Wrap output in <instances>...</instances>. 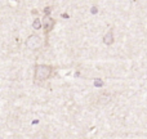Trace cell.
<instances>
[{
    "label": "cell",
    "instance_id": "1",
    "mask_svg": "<svg viewBox=\"0 0 147 139\" xmlns=\"http://www.w3.org/2000/svg\"><path fill=\"white\" fill-rule=\"evenodd\" d=\"M52 73H53V67L49 64H36L35 72H34V79L38 83H43L51 79Z\"/></svg>",
    "mask_w": 147,
    "mask_h": 139
},
{
    "label": "cell",
    "instance_id": "2",
    "mask_svg": "<svg viewBox=\"0 0 147 139\" xmlns=\"http://www.w3.org/2000/svg\"><path fill=\"white\" fill-rule=\"evenodd\" d=\"M25 45L27 49L30 50H39V49L43 46V39L39 35H30L25 41Z\"/></svg>",
    "mask_w": 147,
    "mask_h": 139
},
{
    "label": "cell",
    "instance_id": "3",
    "mask_svg": "<svg viewBox=\"0 0 147 139\" xmlns=\"http://www.w3.org/2000/svg\"><path fill=\"white\" fill-rule=\"evenodd\" d=\"M54 26H56V19L54 18H52L51 15H45V18H44L43 21V28H44V32L49 34L52 30L54 28Z\"/></svg>",
    "mask_w": 147,
    "mask_h": 139
},
{
    "label": "cell",
    "instance_id": "4",
    "mask_svg": "<svg viewBox=\"0 0 147 139\" xmlns=\"http://www.w3.org/2000/svg\"><path fill=\"white\" fill-rule=\"evenodd\" d=\"M103 43L106 44V45H111L112 43H114V31L112 30H110L109 32L105 35V38H103Z\"/></svg>",
    "mask_w": 147,
    "mask_h": 139
},
{
    "label": "cell",
    "instance_id": "5",
    "mask_svg": "<svg viewBox=\"0 0 147 139\" xmlns=\"http://www.w3.org/2000/svg\"><path fill=\"white\" fill-rule=\"evenodd\" d=\"M32 27L35 28V30H39V28H41V22H40V19H38V18H36V19L32 22Z\"/></svg>",
    "mask_w": 147,
    "mask_h": 139
}]
</instances>
